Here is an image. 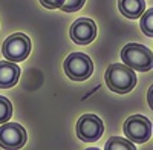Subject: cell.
Segmentation results:
<instances>
[{
  "instance_id": "2",
  "label": "cell",
  "mask_w": 153,
  "mask_h": 150,
  "mask_svg": "<svg viewBox=\"0 0 153 150\" xmlns=\"http://www.w3.org/2000/svg\"><path fill=\"white\" fill-rule=\"evenodd\" d=\"M121 60L126 66H129L133 71L147 72L153 66V55L149 48L139 43H129L123 48Z\"/></svg>"
},
{
  "instance_id": "12",
  "label": "cell",
  "mask_w": 153,
  "mask_h": 150,
  "mask_svg": "<svg viewBox=\"0 0 153 150\" xmlns=\"http://www.w3.org/2000/svg\"><path fill=\"white\" fill-rule=\"evenodd\" d=\"M141 29L146 35H153V9H147L141 14Z\"/></svg>"
},
{
  "instance_id": "5",
  "label": "cell",
  "mask_w": 153,
  "mask_h": 150,
  "mask_svg": "<svg viewBox=\"0 0 153 150\" xmlns=\"http://www.w3.org/2000/svg\"><path fill=\"white\" fill-rule=\"evenodd\" d=\"M124 133L132 143L144 144L152 136V123L144 115H132L124 123Z\"/></svg>"
},
{
  "instance_id": "16",
  "label": "cell",
  "mask_w": 153,
  "mask_h": 150,
  "mask_svg": "<svg viewBox=\"0 0 153 150\" xmlns=\"http://www.w3.org/2000/svg\"><path fill=\"white\" fill-rule=\"evenodd\" d=\"M152 92H153V89L150 87V89H149V103H150V107L153 106V103H152Z\"/></svg>"
},
{
  "instance_id": "8",
  "label": "cell",
  "mask_w": 153,
  "mask_h": 150,
  "mask_svg": "<svg viewBox=\"0 0 153 150\" xmlns=\"http://www.w3.org/2000/svg\"><path fill=\"white\" fill-rule=\"evenodd\" d=\"M69 35L76 45H89L97 37V25L91 19H78L72 23Z\"/></svg>"
},
{
  "instance_id": "3",
  "label": "cell",
  "mask_w": 153,
  "mask_h": 150,
  "mask_svg": "<svg viewBox=\"0 0 153 150\" xmlns=\"http://www.w3.org/2000/svg\"><path fill=\"white\" fill-rule=\"evenodd\" d=\"M63 66H65L66 75L74 81H84L94 72L92 60L83 52H74V54L68 55Z\"/></svg>"
},
{
  "instance_id": "7",
  "label": "cell",
  "mask_w": 153,
  "mask_h": 150,
  "mask_svg": "<svg viewBox=\"0 0 153 150\" xmlns=\"http://www.w3.org/2000/svg\"><path fill=\"white\" fill-rule=\"evenodd\" d=\"M26 130L17 123H3L0 127V147L20 149L26 144Z\"/></svg>"
},
{
  "instance_id": "14",
  "label": "cell",
  "mask_w": 153,
  "mask_h": 150,
  "mask_svg": "<svg viewBox=\"0 0 153 150\" xmlns=\"http://www.w3.org/2000/svg\"><path fill=\"white\" fill-rule=\"evenodd\" d=\"M84 3H86V0H63L60 9L65 12H75V11L81 9Z\"/></svg>"
},
{
  "instance_id": "13",
  "label": "cell",
  "mask_w": 153,
  "mask_h": 150,
  "mask_svg": "<svg viewBox=\"0 0 153 150\" xmlns=\"http://www.w3.org/2000/svg\"><path fill=\"white\" fill-rule=\"evenodd\" d=\"M12 115V104L9 103V100L0 95V124H3L9 121Z\"/></svg>"
},
{
  "instance_id": "11",
  "label": "cell",
  "mask_w": 153,
  "mask_h": 150,
  "mask_svg": "<svg viewBox=\"0 0 153 150\" xmlns=\"http://www.w3.org/2000/svg\"><path fill=\"white\" fill-rule=\"evenodd\" d=\"M106 150H135L136 147L132 144V141H127L118 136H113L106 143Z\"/></svg>"
},
{
  "instance_id": "10",
  "label": "cell",
  "mask_w": 153,
  "mask_h": 150,
  "mask_svg": "<svg viewBox=\"0 0 153 150\" xmlns=\"http://www.w3.org/2000/svg\"><path fill=\"white\" fill-rule=\"evenodd\" d=\"M120 12L127 19H138L146 9L144 0H118Z\"/></svg>"
},
{
  "instance_id": "15",
  "label": "cell",
  "mask_w": 153,
  "mask_h": 150,
  "mask_svg": "<svg viewBox=\"0 0 153 150\" xmlns=\"http://www.w3.org/2000/svg\"><path fill=\"white\" fill-rule=\"evenodd\" d=\"M40 3L48 9H60L63 0H40Z\"/></svg>"
},
{
  "instance_id": "6",
  "label": "cell",
  "mask_w": 153,
  "mask_h": 150,
  "mask_svg": "<svg viewBox=\"0 0 153 150\" xmlns=\"http://www.w3.org/2000/svg\"><path fill=\"white\" fill-rule=\"evenodd\" d=\"M104 132V126L97 115L86 114L76 123V135L83 143H95L101 138Z\"/></svg>"
},
{
  "instance_id": "1",
  "label": "cell",
  "mask_w": 153,
  "mask_h": 150,
  "mask_svg": "<svg viewBox=\"0 0 153 150\" xmlns=\"http://www.w3.org/2000/svg\"><path fill=\"white\" fill-rule=\"evenodd\" d=\"M107 87L115 94H129L136 86V74L126 65L115 63L110 65L106 71Z\"/></svg>"
},
{
  "instance_id": "4",
  "label": "cell",
  "mask_w": 153,
  "mask_h": 150,
  "mask_svg": "<svg viewBox=\"0 0 153 150\" xmlns=\"http://www.w3.org/2000/svg\"><path fill=\"white\" fill-rule=\"evenodd\" d=\"M2 52L5 58H8L9 61H14V63L26 60L31 52L29 37L22 32H16V34L9 35L2 46Z\"/></svg>"
},
{
  "instance_id": "9",
  "label": "cell",
  "mask_w": 153,
  "mask_h": 150,
  "mask_svg": "<svg viewBox=\"0 0 153 150\" xmlns=\"http://www.w3.org/2000/svg\"><path fill=\"white\" fill-rule=\"evenodd\" d=\"M20 77V68L14 61H0V87L9 89L16 86Z\"/></svg>"
}]
</instances>
